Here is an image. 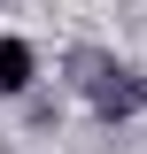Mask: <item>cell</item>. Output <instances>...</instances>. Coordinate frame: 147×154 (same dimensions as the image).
<instances>
[{
  "instance_id": "cell-1",
  "label": "cell",
  "mask_w": 147,
  "mask_h": 154,
  "mask_svg": "<svg viewBox=\"0 0 147 154\" xmlns=\"http://www.w3.org/2000/svg\"><path fill=\"white\" fill-rule=\"evenodd\" d=\"M85 100L101 108V123H124V116H139V108H147V69H109Z\"/></svg>"
},
{
  "instance_id": "cell-2",
  "label": "cell",
  "mask_w": 147,
  "mask_h": 154,
  "mask_svg": "<svg viewBox=\"0 0 147 154\" xmlns=\"http://www.w3.org/2000/svg\"><path fill=\"white\" fill-rule=\"evenodd\" d=\"M31 46H23V38H0V93H23V85H31Z\"/></svg>"
},
{
  "instance_id": "cell-3",
  "label": "cell",
  "mask_w": 147,
  "mask_h": 154,
  "mask_svg": "<svg viewBox=\"0 0 147 154\" xmlns=\"http://www.w3.org/2000/svg\"><path fill=\"white\" fill-rule=\"evenodd\" d=\"M62 69H70V85H85V93H93V85H101V77H109L116 62L101 54V46H70V62H62Z\"/></svg>"
}]
</instances>
